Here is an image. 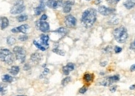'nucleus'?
I'll list each match as a JSON object with an SVG mask.
<instances>
[{
    "label": "nucleus",
    "mask_w": 135,
    "mask_h": 96,
    "mask_svg": "<svg viewBox=\"0 0 135 96\" xmlns=\"http://www.w3.org/2000/svg\"><path fill=\"white\" fill-rule=\"evenodd\" d=\"M6 92H7L6 85H0V95H5V94H6Z\"/></svg>",
    "instance_id": "27"
},
{
    "label": "nucleus",
    "mask_w": 135,
    "mask_h": 96,
    "mask_svg": "<svg viewBox=\"0 0 135 96\" xmlns=\"http://www.w3.org/2000/svg\"><path fill=\"white\" fill-rule=\"evenodd\" d=\"M16 96H26V95H16Z\"/></svg>",
    "instance_id": "48"
},
{
    "label": "nucleus",
    "mask_w": 135,
    "mask_h": 96,
    "mask_svg": "<svg viewBox=\"0 0 135 96\" xmlns=\"http://www.w3.org/2000/svg\"><path fill=\"white\" fill-rule=\"evenodd\" d=\"M108 64L107 61H103V62H101L100 63V66H102V67H105Z\"/></svg>",
    "instance_id": "41"
},
{
    "label": "nucleus",
    "mask_w": 135,
    "mask_h": 96,
    "mask_svg": "<svg viewBox=\"0 0 135 96\" xmlns=\"http://www.w3.org/2000/svg\"><path fill=\"white\" fill-rule=\"evenodd\" d=\"M19 72V67L18 66H13L10 69V73L13 76H16Z\"/></svg>",
    "instance_id": "22"
},
{
    "label": "nucleus",
    "mask_w": 135,
    "mask_h": 96,
    "mask_svg": "<svg viewBox=\"0 0 135 96\" xmlns=\"http://www.w3.org/2000/svg\"><path fill=\"white\" fill-rule=\"evenodd\" d=\"M87 90H88V87L86 86H83L79 90V92L80 94H84L87 91Z\"/></svg>",
    "instance_id": "34"
},
{
    "label": "nucleus",
    "mask_w": 135,
    "mask_h": 96,
    "mask_svg": "<svg viewBox=\"0 0 135 96\" xmlns=\"http://www.w3.org/2000/svg\"><path fill=\"white\" fill-rule=\"evenodd\" d=\"M34 11H35V15H36V16H38V15H40V14H41V13L43 11L41 8H39L38 6L36 8H35L34 9Z\"/></svg>",
    "instance_id": "32"
},
{
    "label": "nucleus",
    "mask_w": 135,
    "mask_h": 96,
    "mask_svg": "<svg viewBox=\"0 0 135 96\" xmlns=\"http://www.w3.org/2000/svg\"><path fill=\"white\" fill-rule=\"evenodd\" d=\"M1 24H2V18H0V26H1Z\"/></svg>",
    "instance_id": "45"
},
{
    "label": "nucleus",
    "mask_w": 135,
    "mask_h": 96,
    "mask_svg": "<svg viewBox=\"0 0 135 96\" xmlns=\"http://www.w3.org/2000/svg\"><path fill=\"white\" fill-rule=\"evenodd\" d=\"M6 42H7V44L9 45V46H12V45L15 44L16 43V39L13 36H10L7 37Z\"/></svg>",
    "instance_id": "23"
},
{
    "label": "nucleus",
    "mask_w": 135,
    "mask_h": 96,
    "mask_svg": "<svg viewBox=\"0 0 135 96\" xmlns=\"http://www.w3.org/2000/svg\"><path fill=\"white\" fill-rule=\"evenodd\" d=\"M130 71H131V72H133V71H135V64H133V65H132V66H131Z\"/></svg>",
    "instance_id": "42"
},
{
    "label": "nucleus",
    "mask_w": 135,
    "mask_h": 96,
    "mask_svg": "<svg viewBox=\"0 0 135 96\" xmlns=\"http://www.w3.org/2000/svg\"><path fill=\"white\" fill-rule=\"evenodd\" d=\"M41 58H42V56H41V55L40 53H33L31 56V61L34 64H38L41 61Z\"/></svg>",
    "instance_id": "13"
},
{
    "label": "nucleus",
    "mask_w": 135,
    "mask_h": 96,
    "mask_svg": "<svg viewBox=\"0 0 135 96\" xmlns=\"http://www.w3.org/2000/svg\"><path fill=\"white\" fill-rule=\"evenodd\" d=\"M71 81V77H66L65 78L63 79L61 81V84L63 86H66Z\"/></svg>",
    "instance_id": "28"
},
{
    "label": "nucleus",
    "mask_w": 135,
    "mask_h": 96,
    "mask_svg": "<svg viewBox=\"0 0 135 96\" xmlns=\"http://www.w3.org/2000/svg\"><path fill=\"white\" fill-rule=\"evenodd\" d=\"M1 79H2V81L3 82L6 83H11L14 80L12 76H11L9 74L3 75V76L1 77Z\"/></svg>",
    "instance_id": "18"
},
{
    "label": "nucleus",
    "mask_w": 135,
    "mask_h": 96,
    "mask_svg": "<svg viewBox=\"0 0 135 96\" xmlns=\"http://www.w3.org/2000/svg\"><path fill=\"white\" fill-rule=\"evenodd\" d=\"M54 32H56V33L61 35V36H64L68 34V30L66 28H64L62 27V28H58V29H56V31H54Z\"/></svg>",
    "instance_id": "17"
},
{
    "label": "nucleus",
    "mask_w": 135,
    "mask_h": 96,
    "mask_svg": "<svg viewBox=\"0 0 135 96\" xmlns=\"http://www.w3.org/2000/svg\"><path fill=\"white\" fill-rule=\"evenodd\" d=\"M119 23V19L116 15H113L111 17V18L109 20L108 23L111 25H116Z\"/></svg>",
    "instance_id": "19"
},
{
    "label": "nucleus",
    "mask_w": 135,
    "mask_h": 96,
    "mask_svg": "<svg viewBox=\"0 0 135 96\" xmlns=\"http://www.w3.org/2000/svg\"><path fill=\"white\" fill-rule=\"evenodd\" d=\"M116 10L113 8H107L105 6H99L98 8V12L103 16H108V15H112L115 12Z\"/></svg>",
    "instance_id": "9"
},
{
    "label": "nucleus",
    "mask_w": 135,
    "mask_h": 96,
    "mask_svg": "<svg viewBox=\"0 0 135 96\" xmlns=\"http://www.w3.org/2000/svg\"><path fill=\"white\" fill-rule=\"evenodd\" d=\"M18 39H19V41H22V42L26 41L28 39V36H26V35H21V36H19V37H18Z\"/></svg>",
    "instance_id": "33"
},
{
    "label": "nucleus",
    "mask_w": 135,
    "mask_h": 96,
    "mask_svg": "<svg viewBox=\"0 0 135 96\" xmlns=\"http://www.w3.org/2000/svg\"><path fill=\"white\" fill-rule=\"evenodd\" d=\"M120 0H107L108 2L110 4H117Z\"/></svg>",
    "instance_id": "39"
},
{
    "label": "nucleus",
    "mask_w": 135,
    "mask_h": 96,
    "mask_svg": "<svg viewBox=\"0 0 135 96\" xmlns=\"http://www.w3.org/2000/svg\"><path fill=\"white\" fill-rule=\"evenodd\" d=\"M45 5H46L45 0H40V5L38 6V7L40 8L43 11L45 9Z\"/></svg>",
    "instance_id": "30"
},
{
    "label": "nucleus",
    "mask_w": 135,
    "mask_h": 96,
    "mask_svg": "<svg viewBox=\"0 0 135 96\" xmlns=\"http://www.w3.org/2000/svg\"><path fill=\"white\" fill-rule=\"evenodd\" d=\"M46 64H43V66H42V67H44V68H45V67H46Z\"/></svg>",
    "instance_id": "46"
},
{
    "label": "nucleus",
    "mask_w": 135,
    "mask_h": 96,
    "mask_svg": "<svg viewBox=\"0 0 135 96\" xmlns=\"http://www.w3.org/2000/svg\"><path fill=\"white\" fill-rule=\"evenodd\" d=\"M122 51V48L119 46H115V52L116 54H119V53Z\"/></svg>",
    "instance_id": "35"
},
{
    "label": "nucleus",
    "mask_w": 135,
    "mask_h": 96,
    "mask_svg": "<svg viewBox=\"0 0 135 96\" xmlns=\"http://www.w3.org/2000/svg\"><path fill=\"white\" fill-rule=\"evenodd\" d=\"M129 49H131V50H133V51L135 52V40L130 44Z\"/></svg>",
    "instance_id": "38"
},
{
    "label": "nucleus",
    "mask_w": 135,
    "mask_h": 96,
    "mask_svg": "<svg viewBox=\"0 0 135 96\" xmlns=\"http://www.w3.org/2000/svg\"><path fill=\"white\" fill-rule=\"evenodd\" d=\"M119 80V76L118 75L110 76V77H105L103 80H101L99 82H98V85H103V86H110L113 83L116 82Z\"/></svg>",
    "instance_id": "5"
},
{
    "label": "nucleus",
    "mask_w": 135,
    "mask_h": 96,
    "mask_svg": "<svg viewBox=\"0 0 135 96\" xmlns=\"http://www.w3.org/2000/svg\"><path fill=\"white\" fill-rule=\"evenodd\" d=\"M135 89V85H132L129 87V89H131V90H133V89Z\"/></svg>",
    "instance_id": "43"
},
{
    "label": "nucleus",
    "mask_w": 135,
    "mask_h": 96,
    "mask_svg": "<svg viewBox=\"0 0 135 96\" xmlns=\"http://www.w3.org/2000/svg\"><path fill=\"white\" fill-rule=\"evenodd\" d=\"M29 26L28 24H23L19 27H17L16 29L18 31V32H22L23 34H26L29 29Z\"/></svg>",
    "instance_id": "16"
},
{
    "label": "nucleus",
    "mask_w": 135,
    "mask_h": 96,
    "mask_svg": "<svg viewBox=\"0 0 135 96\" xmlns=\"http://www.w3.org/2000/svg\"><path fill=\"white\" fill-rule=\"evenodd\" d=\"M33 44H34V45H35V46L38 48V49H39L40 50L42 51H46V49H47V48H46V47H45L44 46H43V45L41 44L40 42H37L36 41H34Z\"/></svg>",
    "instance_id": "24"
},
{
    "label": "nucleus",
    "mask_w": 135,
    "mask_h": 96,
    "mask_svg": "<svg viewBox=\"0 0 135 96\" xmlns=\"http://www.w3.org/2000/svg\"><path fill=\"white\" fill-rule=\"evenodd\" d=\"M113 36L115 40L119 43H124L128 37V34L125 27L121 26L113 31Z\"/></svg>",
    "instance_id": "2"
},
{
    "label": "nucleus",
    "mask_w": 135,
    "mask_h": 96,
    "mask_svg": "<svg viewBox=\"0 0 135 96\" xmlns=\"http://www.w3.org/2000/svg\"><path fill=\"white\" fill-rule=\"evenodd\" d=\"M0 61L7 64H11L14 61L13 54L9 49H0Z\"/></svg>",
    "instance_id": "3"
},
{
    "label": "nucleus",
    "mask_w": 135,
    "mask_h": 96,
    "mask_svg": "<svg viewBox=\"0 0 135 96\" xmlns=\"http://www.w3.org/2000/svg\"><path fill=\"white\" fill-rule=\"evenodd\" d=\"M124 6L128 10H131L135 6V0H126Z\"/></svg>",
    "instance_id": "15"
},
{
    "label": "nucleus",
    "mask_w": 135,
    "mask_h": 96,
    "mask_svg": "<svg viewBox=\"0 0 135 96\" xmlns=\"http://www.w3.org/2000/svg\"><path fill=\"white\" fill-rule=\"evenodd\" d=\"M52 51L55 54H58L59 56H64L65 55V52L63 50H61V49H58V48H54L52 50Z\"/></svg>",
    "instance_id": "25"
},
{
    "label": "nucleus",
    "mask_w": 135,
    "mask_h": 96,
    "mask_svg": "<svg viewBox=\"0 0 135 96\" xmlns=\"http://www.w3.org/2000/svg\"><path fill=\"white\" fill-rule=\"evenodd\" d=\"M94 76L92 74H85L83 77V79L86 83H90L93 81Z\"/></svg>",
    "instance_id": "20"
},
{
    "label": "nucleus",
    "mask_w": 135,
    "mask_h": 96,
    "mask_svg": "<svg viewBox=\"0 0 135 96\" xmlns=\"http://www.w3.org/2000/svg\"><path fill=\"white\" fill-rule=\"evenodd\" d=\"M36 27L43 32H47L50 31V24L45 21L40 20L36 22Z\"/></svg>",
    "instance_id": "7"
},
{
    "label": "nucleus",
    "mask_w": 135,
    "mask_h": 96,
    "mask_svg": "<svg viewBox=\"0 0 135 96\" xmlns=\"http://www.w3.org/2000/svg\"><path fill=\"white\" fill-rule=\"evenodd\" d=\"M30 68H31L30 65L29 64H27V63L24 64V67H23V69H24V71H28L29 69H30Z\"/></svg>",
    "instance_id": "37"
},
{
    "label": "nucleus",
    "mask_w": 135,
    "mask_h": 96,
    "mask_svg": "<svg viewBox=\"0 0 135 96\" xmlns=\"http://www.w3.org/2000/svg\"><path fill=\"white\" fill-rule=\"evenodd\" d=\"M49 72H50V70H49V69L46 68V67H45V69H44V71H43V72L42 74L40 75V79L44 78L45 76H46L48 74Z\"/></svg>",
    "instance_id": "29"
},
{
    "label": "nucleus",
    "mask_w": 135,
    "mask_h": 96,
    "mask_svg": "<svg viewBox=\"0 0 135 96\" xmlns=\"http://www.w3.org/2000/svg\"><path fill=\"white\" fill-rule=\"evenodd\" d=\"M116 89H117V85H113V86H111V87L110 88V90L113 93L115 92Z\"/></svg>",
    "instance_id": "36"
},
{
    "label": "nucleus",
    "mask_w": 135,
    "mask_h": 96,
    "mask_svg": "<svg viewBox=\"0 0 135 96\" xmlns=\"http://www.w3.org/2000/svg\"><path fill=\"white\" fill-rule=\"evenodd\" d=\"M74 69H75V65L71 63H69L66 66L63 67V72L64 75L67 76L69 75L71 71H73Z\"/></svg>",
    "instance_id": "11"
},
{
    "label": "nucleus",
    "mask_w": 135,
    "mask_h": 96,
    "mask_svg": "<svg viewBox=\"0 0 135 96\" xmlns=\"http://www.w3.org/2000/svg\"><path fill=\"white\" fill-rule=\"evenodd\" d=\"M9 25V20L6 17H3L2 18V24H1V29H5L7 28Z\"/></svg>",
    "instance_id": "21"
},
{
    "label": "nucleus",
    "mask_w": 135,
    "mask_h": 96,
    "mask_svg": "<svg viewBox=\"0 0 135 96\" xmlns=\"http://www.w3.org/2000/svg\"><path fill=\"white\" fill-rule=\"evenodd\" d=\"M48 18L47 15H45V14H43V15H42L41 17V18H40V20H42V21H45L46 19Z\"/></svg>",
    "instance_id": "40"
},
{
    "label": "nucleus",
    "mask_w": 135,
    "mask_h": 96,
    "mask_svg": "<svg viewBox=\"0 0 135 96\" xmlns=\"http://www.w3.org/2000/svg\"><path fill=\"white\" fill-rule=\"evenodd\" d=\"M13 53H15L17 60L19 61L21 63H24L26 56V52L24 48L20 46H15L13 49Z\"/></svg>",
    "instance_id": "4"
},
{
    "label": "nucleus",
    "mask_w": 135,
    "mask_h": 96,
    "mask_svg": "<svg viewBox=\"0 0 135 96\" xmlns=\"http://www.w3.org/2000/svg\"><path fill=\"white\" fill-rule=\"evenodd\" d=\"M99 74H100V75H105V73H104V72H100Z\"/></svg>",
    "instance_id": "47"
},
{
    "label": "nucleus",
    "mask_w": 135,
    "mask_h": 96,
    "mask_svg": "<svg viewBox=\"0 0 135 96\" xmlns=\"http://www.w3.org/2000/svg\"><path fill=\"white\" fill-rule=\"evenodd\" d=\"M49 36L48 35L45 34H41L40 36V40H41V42L40 43L44 46L45 47H46L48 49V47H49L48 44V41H49Z\"/></svg>",
    "instance_id": "14"
},
{
    "label": "nucleus",
    "mask_w": 135,
    "mask_h": 96,
    "mask_svg": "<svg viewBox=\"0 0 135 96\" xmlns=\"http://www.w3.org/2000/svg\"><path fill=\"white\" fill-rule=\"evenodd\" d=\"M28 17L26 15H22L17 17V20L19 22H24L28 19Z\"/></svg>",
    "instance_id": "26"
},
{
    "label": "nucleus",
    "mask_w": 135,
    "mask_h": 96,
    "mask_svg": "<svg viewBox=\"0 0 135 96\" xmlns=\"http://www.w3.org/2000/svg\"><path fill=\"white\" fill-rule=\"evenodd\" d=\"M95 5H98V4H99L101 3V1L100 0H95Z\"/></svg>",
    "instance_id": "44"
},
{
    "label": "nucleus",
    "mask_w": 135,
    "mask_h": 96,
    "mask_svg": "<svg viewBox=\"0 0 135 96\" xmlns=\"http://www.w3.org/2000/svg\"><path fill=\"white\" fill-rule=\"evenodd\" d=\"M64 23L68 28H74L76 24V19L72 15H68L65 17Z\"/></svg>",
    "instance_id": "10"
},
{
    "label": "nucleus",
    "mask_w": 135,
    "mask_h": 96,
    "mask_svg": "<svg viewBox=\"0 0 135 96\" xmlns=\"http://www.w3.org/2000/svg\"><path fill=\"white\" fill-rule=\"evenodd\" d=\"M25 10V6L23 5V0H19L15 3L13 7L10 10V13L12 15H17L21 13Z\"/></svg>",
    "instance_id": "6"
},
{
    "label": "nucleus",
    "mask_w": 135,
    "mask_h": 96,
    "mask_svg": "<svg viewBox=\"0 0 135 96\" xmlns=\"http://www.w3.org/2000/svg\"><path fill=\"white\" fill-rule=\"evenodd\" d=\"M86 1H91V0H86Z\"/></svg>",
    "instance_id": "49"
},
{
    "label": "nucleus",
    "mask_w": 135,
    "mask_h": 96,
    "mask_svg": "<svg viewBox=\"0 0 135 96\" xmlns=\"http://www.w3.org/2000/svg\"><path fill=\"white\" fill-rule=\"evenodd\" d=\"M96 20V11L90 8L84 11L81 17V23L85 28H90Z\"/></svg>",
    "instance_id": "1"
},
{
    "label": "nucleus",
    "mask_w": 135,
    "mask_h": 96,
    "mask_svg": "<svg viewBox=\"0 0 135 96\" xmlns=\"http://www.w3.org/2000/svg\"><path fill=\"white\" fill-rule=\"evenodd\" d=\"M74 4V3L73 1H70V0H68V1H65V2L63 3V12L65 13H68L71 11V6Z\"/></svg>",
    "instance_id": "12"
},
{
    "label": "nucleus",
    "mask_w": 135,
    "mask_h": 96,
    "mask_svg": "<svg viewBox=\"0 0 135 96\" xmlns=\"http://www.w3.org/2000/svg\"><path fill=\"white\" fill-rule=\"evenodd\" d=\"M63 0H48L46 5L50 8L56 9L63 6Z\"/></svg>",
    "instance_id": "8"
},
{
    "label": "nucleus",
    "mask_w": 135,
    "mask_h": 96,
    "mask_svg": "<svg viewBox=\"0 0 135 96\" xmlns=\"http://www.w3.org/2000/svg\"><path fill=\"white\" fill-rule=\"evenodd\" d=\"M103 53H110V52L111 53V51H112V46H107V47H106L105 48H104L103 49Z\"/></svg>",
    "instance_id": "31"
}]
</instances>
